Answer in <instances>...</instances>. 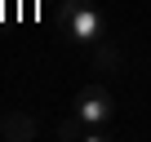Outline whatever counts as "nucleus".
Masks as SVG:
<instances>
[{
    "instance_id": "1",
    "label": "nucleus",
    "mask_w": 151,
    "mask_h": 142,
    "mask_svg": "<svg viewBox=\"0 0 151 142\" xmlns=\"http://www.w3.org/2000/svg\"><path fill=\"white\" fill-rule=\"evenodd\" d=\"M58 22H62V36L76 49H93V44L107 40V18H102V9L93 0H62Z\"/></svg>"
},
{
    "instance_id": "2",
    "label": "nucleus",
    "mask_w": 151,
    "mask_h": 142,
    "mask_svg": "<svg viewBox=\"0 0 151 142\" xmlns=\"http://www.w3.org/2000/svg\"><path fill=\"white\" fill-rule=\"evenodd\" d=\"M71 115H80L85 124H111L116 120V98L102 80H89L76 89V102H71Z\"/></svg>"
},
{
    "instance_id": "3",
    "label": "nucleus",
    "mask_w": 151,
    "mask_h": 142,
    "mask_svg": "<svg viewBox=\"0 0 151 142\" xmlns=\"http://www.w3.org/2000/svg\"><path fill=\"white\" fill-rule=\"evenodd\" d=\"M40 124L31 111H5V129H0V142H36Z\"/></svg>"
},
{
    "instance_id": "4",
    "label": "nucleus",
    "mask_w": 151,
    "mask_h": 142,
    "mask_svg": "<svg viewBox=\"0 0 151 142\" xmlns=\"http://www.w3.org/2000/svg\"><path fill=\"white\" fill-rule=\"evenodd\" d=\"M93 67H98V71H116V67H120V53H116V44H111V40L93 44Z\"/></svg>"
},
{
    "instance_id": "5",
    "label": "nucleus",
    "mask_w": 151,
    "mask_h": 142,
    "mask_svg": "<svg viewBox=\"0 0 151 142\" xmlns=\"http://www.w3.org/2000/svg\"><path fill=\"white\" fill-rule=\"evenodd\" d=\"M0 129H5V115H0Z\"/></svg>"
}]
</instances>
